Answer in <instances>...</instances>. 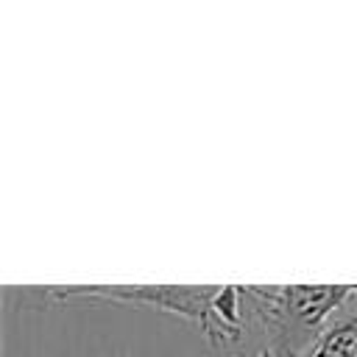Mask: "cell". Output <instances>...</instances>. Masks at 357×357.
<instances>
[{"instance_id": "1", "label": "cell", "mask_w": 357, "mask_h": 357, "mask_svg": "<svg viewBox=\"0 0 357 357\" xmlns=\"http://www.w3.org/2000/svg\"><path fill=\"white\" fill-rule=\"evenodd\" d=\"M45 293L56 301H114L151 307L204 326L218 284H70L45 287Z\"/></svg>"}, {"instance_id": "2", "label": "cell", "mask_w": 357, "mask_h": 357, "mask_svg": "<svg viewBox=\"0 0 357 357\" xmlns=\"http://www.w3.org/2000/svg\"><path fill=\"white\" fill-rule=\"evenodd\" d=\"M201 332L212 346L220 349H234L245 343L248 318H245V293L240 284H218V293L206 310V321Z\"/></svg>"}]
</instances>
